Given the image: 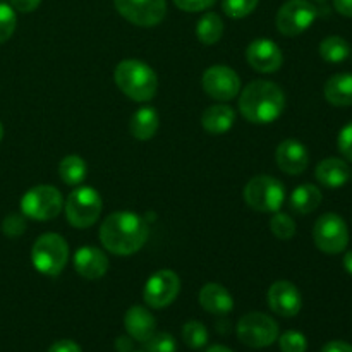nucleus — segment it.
I'll return each mask as SVG.
<instances>
[{"instance_id": "nucleus-1", "label": "nucleus", "mask_w": 352, "mask_h": 352, "mask_svg": "<svg viewBox=\"0 0 352 352\" xmlns=\"http://www.w3.org/2000/svg\"><path fill=\"white\" fill-rule=\"evenodd\" d=\"M148 239L144 219L133 212L110 213L100 227V241L113 254L129 256L138 253Z\"/></svg>"}, {"instance_id": "nucleus-2", "label": "nucleus", "mask_w": 352, "mask_h": 352, "mask_svg": "<svg viewBox=\"0 0 352 352\" xmlns=\"http://www.w3.org/2000/svg\"><path fill=\"white\" fill-rule=\"evenodd\" d=\"M285 109V95L278 85L272 81L250 82L239 96V110L244 119L253 124H270L282 116Z\"/></svg>"}, {"instance_id": "nucleus-3", "label": "nucleus", "mask_w": 352, "mask_h": 352, "mask_svg": "<svg viewBox=\"0 0 352 352\" xmlns=\"http://www.w3.org/2000/svg\"><path fill=\"white\" fill-rule=\"evenodd\" d=\"M116 85L134 102H148L157 95L158 78L153 69L136 58L119 62L113 72Z\"/></svg>"}, {"instance_id": "nucleus-4", "label": "nucleus", "mask_w": 352, "mask_h": 352, "mask_svg": "<svg viewBox=\"0 0 352 352\" xmlns=\"http://www.w3.org/2000/svg\"><path fill=\"white\" fill-rule=\"evenodd\" d=\"M69 246L58 234H43L38 237L31 250V261L40 274L57 277L67 265Z\"/></svg>"}, {"instance_id": "nucleus-5", "label": "nucleus", "mask_w": 352, "mask_h": 352, "mask_svg": "<svg viewBox=\"0 0 352 352\" xmlns=\"http://www.w3.org/2000/svg\"><path fill=\"white\" fill-rule=\"evenodd\" d=\"M64 208L62 192L54 186H34L21 198V212L24 217L38 222L55 219Z\"/></svg>"}, {"instance_id": "nucleus-6", "label": "nucleus", "mask_w": 352, "mask_h": 352, "mask_svg": "<svg viewBox=\"0 0 352 352\" xmlns=\"http://www.w3.org/2000/svg\"><path fill=\"white\" fill-rule=\"evenodd\" d=\"M244 201L256 212L275 213L285 201V188L278 179L256 175L244 188Z\"/></svg>"}, {"instance_id": "nucleus-7", "label": "nucleus", "mask_w": 352, "mask_h": 352, "mask_svg": "<svg viewBox=\"0 0 352 352\" xmlns=\"http://www.w3.org/2000/svg\"><path fill=\"white\" fill-rule=\"evenodd\" d=\"M103 203L98 191L88 186L74 189L65 201V217L76 229H88L98 220Z\"/></svg>"}, {"instance_id": "nucleus-8", "label": "nucleus", "mask_w": 352, "mask_h": 352, "mask_svg": "<svg viewBox=\"0 0 352 352\" xmlns=\"http://www.w3.org/2000/svg\"><path fill=\"white\" fill-rule=\"evenodd\" d=\"M237 339L248 347L263 349L278 339V325L265 313H248L237 323Z\"/></svg>"}, {"instance_id": "nucleus-9", "label": "nucleus", "mask_w": 352, "mask_h": 352, "mask_svg": "<svg viewBox=\"0 0 352 352\" xmlns=\"http://www.w3.org/2000/svg\"><path fill=\"white\" fill-rule=\"evenodd\" d=\"M316 248L327 254H339L349 244V229L344 219L337 213H325L320 217L313 229Z\"/></svg>"}, {"instance_id": "nucleus-10", "label": "nucleus", "mask_w": 352, "mask_h": 352, "mask_svg": "<svg viewBox=\"0 0 352 352\" xmlns=\"http://www.w3.org/2000/svg\"><path fill=\"white\" fill-rule=\"evenodd\" d=\"M318 10L309 0H287L277 12V28L284 36H298L315 23Z\"/></svg>"}, {"instance_id": "nucleus-11", "label": "nucleus", "mask_w": 352, "mask_h": 352, "mask_svg": "<svg viewBox=\"0 0 352 352\" xmlns=\"http://www.w3.org/2000/svg\"><path fill=\"white\" fill-rule=\"evenodd\" d=\"M181 291V278L172 270H158L151 275L144 285L143 298L150 308H167L175 301Z\"/></svg>"}, {"instance_id": "nucleus-12", "label": "nucleus", "mask_w": 352, "mask_h": 352, "mask_svg": "<svg viewBox=\"0 0 352 352\" xmlns=\"http://www.w3.org/2000/svg\"><path fill=\"white\" fill-rule=\"evenodd\" d=\"M116 9L129 23L143 28L157 26L167 12L165 0H113Z\"/></svg>"}, {"instance_id": "nucleus-13", "label": "nucleus", "mask_w": 352, "mask_h": 352, "mask_svg": "<svg viewBox=\"0 0 352 352\" xmlns=\"http://www.w3.org/2000/svg\"><path fill=\"white\" fill-rule=\"evenodd\" d=\"M201 85L208 96L219 100V102L232 100L241 91V79L237 72L222 64L206 69Z\"/></svg>"}, {"instance_id": "nucleus-14", "label": "nucleus", "mask_w": 352, "mask_h": 352, "mask_svg": "<svg viewBox=\"0 0 352 352\" xmlns=\"http://www.w3.org/2000/svg\"><path fill=\"white\" fill-rule=\"evenodd\" d=\"M267 299L272 311L277 313L278 316H285V318H292L302 308L301 292L289 280H278L272 284V287L268 289Z\"/></svg>"}, {"instance_id": "nucleus-15", "label": "nucleus", "mask_w": 352, "mask_h": 352, "mask_svg": "<svg viewBox=\"0 0 352 352\" xmlns=\"http://www.w3.org/2000/svg\"><path fill=\"white\" fill-rule=\"evenodd\" d=\"M248 64L258 72H275L282 67L284 55H282L280 47L275 41L267 40V38H258L251 41L246 50Z\"/></svg>"}, {"instance_id": "nucleus-16", "label": "nucleus", "mask_w": 352, "mask_h": 352, "mask_svg": "<svg viewBox=\"0 0 352 352\" xmlns=\"http://www.w3.org/2000/svg\"><path fill=\"white\" fill-rule=\"evenodd\" d=\"M275 158H277L278 168L289 175L302 174L309 164L308 148L298 140L282 141L275 151Z\"/></svg>"}, {"instance_id": "nucleus-17", "label": "nucleus", "mask_w": 352, "mask_h": 352, "mask_svg": "<svg viewBox=\"0 0 352 352\" xmlns=\"http://www.w3.org/2000/svg\"><path fill=\"white\" fill-rule=\"evenodd\" d=\"M74 268L81 277L95 280V278H102L107 274V270H109V258L98 248L85 246L76 251Z\"/></svg>"}, {"instance_id": "nucleus-18", "label": "nucleus", "mask_w": 352, "mask_h": 352, "mask_svg": "<svg viewBox=\"0 0 352 352\" xmlns=\"http://www.w3.org/2000/svg\"><path fill=\"white\" fill-rule=\"evenodd\" d=\"M124 327H126L131 339L143 344L157 332L155 316L143 306H133V308L127 309L126 316H124Z\"/></svg>"}, {"instance_id": "nucleus-19", "label": "nucleus", "mask_w": 352, "mask_h": 352, "mask_svg": "<svg viewBox=\"0 0 352 352\" xmlns=\"http://www.w3.org/2000/svg\"><path fill=\"white\" fill-rule=\"evenodd\" d=\"M199 305L212 315L223 316L229 315L234 309V299L223 285L210 282V284L203 285V289L199 291Z\"/></svg>"}, {"instance_id": "nucleus-20", "label": "nucleus", "mask_w": 352, "mask_h": 352, "mask_svg": "<svg viewBox=\"0 0 352 352\" xmlns=\"http://www.w3.org/2000/svg\"><path fill=\"white\" fill-rule=\"evenodd\" d=\"M315 175L322 186H325L329 189H337L347 184V181L351 177V170L349 165L342 158L332 157L325 158V160H322L316 165Z\"/></svg>"}, {"instance_id": "nucleus-21", "label": "nucleus", "mask_w": 352, "mask_h": 352, "mask_svg": "<svg viewBox=\"0 0 352 352\" xmlns=\"http://www.w3.org/2000/svg\"><path fill=\"white\" fill-rule=\"evenodd\" d=\"M236 122V112L232 107L220 103V105H212L203 112L201 116V126L205 127L206 133L213 134H223L230 129Z\"/></svg>"}, {"instance_id": "nucleus-22", "label": "nucleus", "mask_w": 352, "mask_h": 352, "mask_svg": "<svg viewBox=\"0 0 352 352\" xmlns=\"http://www.w3.org/2000/svg\"><path fill=\"white\" fill-rule=\"evenodd\" d=\"M325 98L333 107H351L352 105V74L340 72L333 74L325 85Z\"/></svg>"}, {"instance_id": "nucleus-23", "label": "nucleus", "mask_w": 352, "mask_h": 352, "mask_svg": "<svg viewBox=\"0 0 352 352\" xmlns=\"http://www.w3.org/2000/svg\"><path fill=\"white\" fill-rule=\"evenodd\" d=\"M158 127H160V117L153 107H143L131 117L129 131L136 140H151L157 134Z\"/></svg>"}, {"instance_id": "nucleus-24", "label": "nucleus", "mask_w": 352, "mask_h": 352, "mask_svg": "<svg viewBox=\"0 0 352 352\" xmlns=\"http://www.w3.org/2000/svg\"><path fill=\"white\" fill-rule=\"evenodd\" d=\"M322 199L323 195L316 186L301 184L292 191L291 198H289V206L298 215H308L318 208Z\"/></svg>"}, {"instance_id": "nucleus-25", "label": "nucleus", "mask_w": 352, "mask_h": 352, "mask_svg": "<svg viewBox=\"0 0 352 352\" xmlns=\"http://www.w3.org/2000/svg\"><path fill=\"white\" fill-rule=\"evenodd\" d=\"M58 174L65 184L79 186L88 175V165L78 155H69V157L62 158L60 165H58Z\"/></svg>"}, {"instance_id": "nucleus-26", "label": "nucleus", "mask_w": 352, "mask_h": 352, "mask_svg": "<svg viewBox=\"0 0 352 352\" xmlns=\"http://www.w3.org/2000/svg\"><path fill=\"white\" fill-rule=\"evenodd\" d=\"M223 21L219 14L206 12L196 26V36L203 45H213L222 38Z\"/></svg>"}, {"instance_id": "nucleus-27", "label": "nucleus", "mask_w": 352, "mask_h": 352, "mask_svg": "<svg viewBox=\"0 0 352 352\" xmlns=\"http://www.w3.org/2000/svg\"><path fill=\"white\" fill-rule=\"evenodd\" d=\"M320 55L330 64H340L351 55V45L342 36H327L320 43Z\"/></svg>"}, {"instance_id": "nucleus-28", "label": "nucleus", "mask_w": 352, "mask_h": 352, "mask_svg": "<svg viewBox=\"0 0 352 352\" xmlns=\"http://www.w3.org/2000/svg\"><path fill=\"white\" fill-rule=\"evenodd\" d=\"M182 339L191 349H201L208 344V330L201 322L191 320L182 327Z\"/></svg>"}, {"instance_id": "nucleus-29", "label": "nucleus", "mask_w": 352, "mask_h": 352, "mask_svg": "<svg viewBox=\"0 0 352 352\" xmlns=\"http://www.w3.org/2000/svg\"><path fill=\"white\" fill-rule=\"evenodd\" d=\"M270 230L274 236L278 239H291L296 236V222L292 217L285 215V213L275 212V215L270 219Z\"/></svg>"}, {"instance_id": "nucleus-30", "label": "nucleus", "mask_w": 352, "mask_h": 352, "mask_svg": "<svg viewBox=\"0 0 352 352\" xmlns=\"http://www.w3.org/2000/svg\"><path fill=\"white\" fill-rule=\"evenodd\" d=\"M260 0H223L222 9L232 19H243L258 7Z\"/></svg>"}, {"instance_id": "nucleus-31", "label": "nucleus", "mask_w": 352, "mask_h": 352, "mask_svg": "<svg viewBox=\"0 0 352 352\" xmlns=\"http://www.w3.org/2000/svg\"><path fill=\"white\" fill-rule=\"evenodd\" d=\"M17 17L14 7L0 2V43H6L16 31Z\"/></svg>"}, {"instance_id": "nucleus-32", "label": "nucleus", "mask_w": 352, "mask_h": 352, "mask_svg": "<svg viewBox=\"0 0 352 352\" xmlns=\"http://www.w3.org/2000/svg\"><path fill=\"white\" fill-rule=\"evenodd\" d=\"M278 346H280V352H306L308 340L298 330H289L278 337Z\"/></svg>"}, {"instance_id": "nucleus-33", "label": "nucleus", "mask_w": 352, "mask_h": 352, "mask_svg": "<svg viewBox=\"0 0 352 352\" xmlns=\"http://www.w3.org/2000/svg\"><path fill=\"white\" fill-rule=\"evenodd\" d=\"M146 352H175L177 344L168 332H155L150 339L144 342Z\"/></svg>"}, {"instance_id": "nucleus-34", "label": "nucleus", "mask_w": 352, "mask_h": 352, "mask_svg": "<svg viewBox=\"0 0 352 352\" xmlns=\"http://www.w3.org/2000/svg\"><path fill=\"white\" fill-rule=\"evenodd\" d=\"M24 230H26V220L23 213H10L3 219L2 232L7 237H19L23 236Z\"/></svg>"}, {"instance_id": "nucleus-35", "label": "nucleus", "mask_w": 352, "mask_h": 352, "mask_svg": "<svg viewBox=\"0 0 352 352\" xmlns=\"http://www.w3.org/2000/svg\"><path fill=\"white\" fill-rule=\"evenodd\" d=\"M337 148L346 160L352 162V122L346 124L340 129L339 138H337Z\"/></svg>"}, {"instance_id": "nucleus-36", "label": "nucleus", "mask_w": 352, "mask_h": 352, "mask_svg": "<svg viewBox=\"0 0 352 352\" xmlns=\"http://www.w3.org/2000/svg\"><path fill=\"white\" fill-rule=\"evenodd\" d=\"M217 0H174L175 6L186 12H199V10L210 9Z\"/></svg>"}, {"instance_id": "nucleus-37", "label": "nucleus", "mask_w": 352, "mask_h": 352, "mask_svg": "<svg viewBox=\"0 0 352 352\" xmlns=\"http://www.w3.org/2000/svg\"><path fill=\"white\" fill-rule=\"evenodd\" d=\"M48 352H82L81 347L78 346L72 340H57L55 344H52Z\"/></svg>"}, {"instance_id": "nucleus-38", "label": "nucleus", "mask_w": 352, "mask_h": 352, "mask_svg": "<svg viewBox=\"0 0 352 352\" xmlns=\"http://www.w3.org/2000/svg\"><path fill=\"white\" fill-rule=\"evenodd\" d=\"M12 7L19 12H33L38 6L41 3V0H10Z\"/></svg>"}, {"instance_id": "nucleus-39", "label": "nucleus", "mask_w": 352, "mask_h": 352, "mask_svg": "<svg viewBox=\"0 0 352 352\" xmlns=\"http://www.w3.org/2000/svg\"><path fill=\"white\" fill-rule=\"evenodd\" d=\"M322 352H352V346L342 340H332V342L325 344Z\"/></svg>"}, {"instance_id": "nucleus-40", "label": "nucleus", "mask_w": 352, "mask_h": 352, "mask_svg": "<svg viewBox=\"0 0 352 352\" xmlns=\"http://www.w3.org/2000/svg\"><path fill=\"white\" fill-rule=\"evenodd\" d=\"M333 7L340 16L352 17V0H333Z\"/></svg>"}, {"instance_id": "nucleus-41", "label": "nucleus", "mask_w": 352, "mask_h": 352, "mask_svg": "<svg viewBox=\"0 0 352 352\" xmlns=\"http://www.w3.org/2000/svg\"><path fill=\"white\" fill-rule=\"evenodd\" d=\"M116 349L119 352H131V349H133V342H131L129 337H117Z\"/></svg>"}, {"instance_id": "nucleus-42", "label": "nucleus", "mask_w": 352, "mask_h": 352, "mask_svg": "<svg viewBox=\"0 0 352 352\" xmlns=\"http://www.w3.org/2000/svg\"><path fill=\"white\" fill-rule=\"evenodd\" d=\"M342 263H344V268H346L347 274L352 275V251H347L346 256H344V260H342Z\"/></svg>"}, {"instance_id": "nucleus-43", "label": "nucleus", "mask_w": 352, "mask_h": 352, "mask_svg": "<svg viewBox=\"0 0 352 352\" xmlns=\"http://www.w3.org/2000/svg\"><path fill=\"white\" fill-rule=\"evenodd\" d=\"M205 352H234V351H230L229 347H226V346H212V347H208Z\"/></svg>"}, {"instance_id": "nucleus-44", "label": "nucleus", "mask_w": 352, "mask_h": 352, "mask_svg": "<svg viewBox=\"0 0 352 352\" xmlns=\"http://www.w3.org/2000/svg\"><path fill=\"white\" fill-rule=\"evenodd\" d=\"M2 138H3V126L2 122H0V141H2Z\"/></svg>"}, {"instance_id": "nucleus-45", "label": "nucleus", "mask_w": 352, "mask_h": 352, "mask_svg": "<svg viewBox=\"0 0 352 352\" xmlns=\"http://www.w3.org/2000/svg\"><path fill=\"white\" fill-rule=\"evenodd\" d=\"M315 2H320V3H323V2H327V0H315Z\"/></svg>"}, {"instance_id": "nucleus-46", "label": "nucleus", "mask_w": 352, "mask_h": 352, "mask_svg": "<svg viewBox=\"0 0 352 352\" xmlns=\"http://www.w3.org/2000/svg\"><path fill=\"white\" fill-rule=\"evenodd\" d=\"M138 352H143V351H138ZM144 352H146V351H144Z\"/></svg>"}]
</instances>
